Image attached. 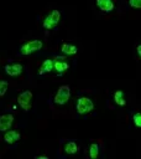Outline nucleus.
<instances>
[{
  "mask_svg": "<svg viewBox=\"0 0 141 159\" xmlns=\"http://www.w3.org/2000/svg\"><path fill=\"white\" fill-rule=\"evenodd\" d=\"M94 109V102L89 97H79L75 103V111L78 114L83 116Z\"/></svg>",
  "mask_w": 141,
  "mask_h": 159,
  "instance_id": "obj_1",
  "label": "nucleus"
},
{
  "mask_svg": "<svg viewBox=\"0 0 141 159\" xmlns=\"http://www.w3.org/2000/svg\"><path fill=\"white\" fill-rule=\"evenodd\" d=\"M69 97H70V87L68 84H62L58 88L57 93L54 94L53 102L58 106H63L69 101Z\"/></svg>",
  "mask_w": 141,
  "mask_h": 159,
  "instance_id": "obj_2",
  "label": "nucleus"
},
{
  "mask_svg": "<svg viewBox=\"0 0 141 159\" xmlns=\"http://www.w3.org/2000/svg\"><path fill=\"white\" fill-rule=\"evenodd\" d=\"M42 47H43V42L41 40H32V41H27L26 43H24L20 47V52H21V55L27 56V55L40 51Z\"/></svg>",
  "mask_w": 141,
  "mask_h": 159,
  "instance_id": "obj_3",
  "label": "nucleus"
},
{
  "mask_svg": "<svg viewBox=\"0 0 141 159\" xmlns=\"http://www.w3.org/2000/svg\"><path fill=\"white\" fill-rule=\"evenodd\" d=\"M32 98H33L32 92L25 89L17 96V103L24 111H30L32 108Z\"/></svg>",
  "mask_w": 141,
  "mask_h": 159,
  "instance_id": "obj_4",
  "label": "nucleus"
},
{
  "mask_svg": "<svg viewBox=\"0 0 141 159\" xmlns=\"http://www.w3.org/2000/svg\"><path fill=\"white\" fill-rule=\"evenodd\" d=\"M59 20H61V12H59L58 10H52V11L45 17L42 26H43V29H46V30H51V29H53V27L57 26V24L59 22Z\"/></svg>",
  "mask_w": 141,
  "mask_h": 159,
  "instance_id": "obj_5",
  "label": "nucleus"
},
{
  "mask_svg": "<svg viewBox=\"0 0 141 159\" xmlns=\"http://www.w3.org/2000/svg\"><path fill=\"white\" fill-rule=\"evenodd\" d=\"M22 65L21 63H7L4 66V71L6 75L11 76V77H16V76H20L22 73Z\"/></svg>",
  "mask_w": 141,
  "mask_h": 159,
  "instance_id": "obj_6",
  "label": "nucleus"
},
{
  "mask_svg": "<svg viewBox=\"0 0 141 159\" xmlns=\"http://www.w3.org/2000/svg\"><path fill=\"white\" fill-rule=\"evenodd\" d=\"M14 124V116L11 113H5L0 116V132H6Z\"/></svg>",
  "mask_w": 141,
  "mask_h": 159,
  "instance_id": "obj_7",
  "label": "nucleus"
},
{
  "mask_svg": "<svg viewBox=\"0 0 141 159\" xmlns=\"http://www.w3.org/2000/svg\"><path fill=\"white\" fill-rule=\"evenodd\" d=\"M21 139V134L15 129H7L4 134V142L7 144H15Z\"/></svg>",
  "mask_w": 141,
  "mask_h": 159,
  "instance_id": "obj_8",
  "label": "nucleus"
},
{
  "mask_svg": "<svg viewBox=\"0 0 141 159\" xmlns=\"http://www.w3.org/2000/svg\"><path fill=\"white\" fill-rule=\"evenodd\" d=\"M66 58L62 56H56L54 57V70L58 72V73H63L66 72L68 68H69V63L64 61Z\"/></svg>",
  "mask_w": 141,
  "mask_h": 159,
  "instance_id": "obj_9",
  "label": "nucleus"
},
{
  "mask_svg": "<svg viewBox=\"0 0 141 159\" xmlns=\"http://www.w3.org/2000/svg\"><path fill=\"white\" fill-rule=\"evenodd\" d=\"M96 6L103 12H111L114 10V1L113 0H95Z\"/></svg>",
  "mask_w": 141,
  "mask_h": 159,
  "instance_id": "obj_10",
  "label": "nucleus"
},
{
  "mask_svg": "<svg viewBox=\"0 0 141 159\" xmlns=\"http://www.w3.org/2000/svg\"><path fill=\"white\" fill-rule=\"evenodd\" d=\"M52 70H54V60H51V58H47L42 62V65L40 66V70H38V75L42 76V75H46L48 72H51Z\"/></svg>",
  "mask_w": 141,
  "mask_h": 159,
  "instance_id": "obj_11",
  "label": "nucleus"
},
{
  "mask_svg": "<svg viewBox=\"0 0 141 159\" xmlns=\"http://www.w3.org/2000/svg\"><path fill=\"white\" fill-rule=\"evenodd\" d=\"M78 149H79V148H78L77 143L73 142V140L67 142V143L64 144V153L68 154V155H73V154L78 153Z\"/></svg>",
  "mask_w": 141,
  "mask_h": 159,
  "instance_id": "obj_12",
  "label": "nucleus"
},
{
  "mask_svg": "<svg viewBox=\"0 0 141 159\" xmlns=\"http://www.w3.org/2000/svg\"><path fill=\"white\" fill-rule=\"evenodd\" d=\"M61 51H62V53L70 56V55H75V53L78 52V48H77V46H74V45L63 43V45L61 46Z\"/></svg>",
  "mask_w": 141,
  "mask_h": 159,
  "instance_id": "obj_13",
  "label": "nucleus"
},
{
  "mask_svg": "<svg viewBox=\"0 0 141 159\" xmlns=\"http://www.w3.org/2000/svg\"><path fill=\"white\" fill-rule=\"evenodd\" d=\"M99 149H100V147H99L98 143H92V144L89 145V150H88L89 157H90L92 159L98 158V155H99Z\"/></svg>",
  "mask_w": 141,
  "mask_h": 159,
  "instance_id": "obj_14",
  "label": "nucleus"
},
{
  "mask_svg": "<svg viewBox=\"0 0 141 159\" xmlns=\"http://www.w3.org/2000/svg\"><path fill=\"white\" fill-rule=\"evenodd\" d=\"M114 101L119 106H125L126 104V99L124 98V92L122 91H116L114 93Z\"/></svg>",
  "mask_w": 141,
  "mask_h": 159,
  "instance_id": "obj_15",
  "label": "nucleus"
},
{
  "mask_svg": "<svg viewBox=\"0 0 141 159\" xmlns=\"http://www.w3.org/2000/svg\"><path fill=\"white\" fill-rule=\"evenodd\" d=\"M132 122H134V124H135L137 128H141V113H140V112L134 113V116H132Z\"/></svg>",
  "mask_w": 141,
  "mask_h": 159,
  "instance_id": "obj_16",
  "label": "nucleus"
},
{
  "mask_svg": "<svg viewBox=\"0 0 141 159\" xmlns=\"http://www.w3.org/2000/svg\"><path fill=\"white\" fill-rule=\"evenodd\" d=\"M7 87H9L7 81L0 80V97L5 96V93H6V91H7Z\"/></svg>",
  "mask_w": 141,
  "mask_h": 159,
  "instance_id": "obj_17",
  "label": "nucleus"
},
{
  "mask_svg": "<svg viewBox=\"0 0 141 159\" xmlns=\"http://www.w3.org/2000/svg\"><path fill=\"white\" fill-rule=\"evenodd\" d=\"M129 6L134 9H141V0H129Z\"/></svg>",
  "mask_w": 141,
  "mask_h": 159,
  "instance_id": "obj_18",
  "label": "nucleus"
},
{
  "mask_svg": "<svg viewBox=\"0 0 141 159\" xmlns=\"http://www.w3.org/2000/svg\"><path fill=\"white\" fill-rule=\"evenodd\" d=\"M136 51H137V55H139V57L141 58V43H140V45H137V47H136Z\"/></svg>",
  "mask_w": 141,
  "mask_h": 159,
  "instance_id": "obj_19",
  "label": "nucleus"
},
{
  "mask_svg": "<svg viewBox=\"0 0 141 159\" xmlns=\"http://www.w3.org/2000/svg\"><path fill=\"white\" fill-rule=\"evenodd\" d=\"M35 159H48V157H38V155H36Z\"/></svg>",
  "mask_w": 141,
  "mask_h": 159,
  "instance_id": "obj_20",
  "label": "nucleus"
}]
</instances>
